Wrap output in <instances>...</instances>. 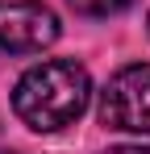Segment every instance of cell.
Returning a JSON list of instances; mask_svg holds the SVG:
<instances>
[{
    "label": "cell",
    "mask_w": 150,
    "mask_h": 154,
    "mask_svg": "<svg viewBox=\"0 0 150 154\" xmlns=\"http://www.w3.org/2000/svg\"><path fill=\"white\" fill-rule=\"evenodd\" d=\"M92 100V75L75 58H46L29 67L13 88V112L33 133H58L83 117Z\"/></svg>",
    "instance_id": "6da1fadb"
},
{
    "label": "cell",
    "mask_w": 150,
    "mask_h": 154,
    "mask_svg": "<svg viewBox=\"0 0 150 154\" xmlns=\"http://www.w3.org/2000/svg\"><path fill=\"white\" fill-rule=\"evenodd\" d=\"M100 121L121 133H150V63H129L104 83Z\"/></svg>",
    "instance_id": "7a4b0ae2"
},
{
    "label": "cell",
    "mask_w": 150,
    "mask_h": 154,
    "mask_svg": "<svg viewBox=\"0 0 150 154\" xmlns=\"http://www.w3.org/2000/svg\"><path fill=\"white\" fill-rule=\"evenodd\" d=\"M58 13L42 0H0V54H38L58 42Z\"/></svg>",
    "instance_id": "3957f363"
},
{
    "label": "cell",
    "mask_w": 150,
    "mask_h": 154,
    "mask_svg": "<svg viewBox=\"0 0 150 154\" xmlns=\"http://www.w3.org/2000/svg\"><path fill=\"white\" fill-rule=\"evenodd\" d=\"M75 13H83V17H117V13H125L133 0H67Z\"/></svg>",
    "instance_id": "277c9868"
},
{
    "label": "cell",
    "mask_w": 150,
    "mask_h": 154,
    "mask_svg": "<svg viewBox=\"0 0 150 154\" xmlns=\"http://www.w3.org/2000/svg\"><path fill=\"white\" fill-rule=\"evenodd\" d=\"M100 154H150V146H108Z\"/></svg>",
    "instance_id": "5b68a950"
}]
</instances>
